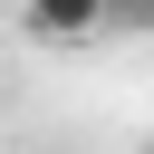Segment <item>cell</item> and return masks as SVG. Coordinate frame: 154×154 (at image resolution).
<instances>
[{"instance_id":"obj_1","label":"cell","mask_w":154,"mask_h":154,"mask_svg":"<svg viewBox=\"0 0 154 154\" xmlns=\"http://www.w3.org/2000/svg\"><path fill=\"white\" fill-rule=\"evenodd\" d=\"M19 19H29L38 38H96V29L116 19V0H19Z\"/></svg>"}]
</instances>
